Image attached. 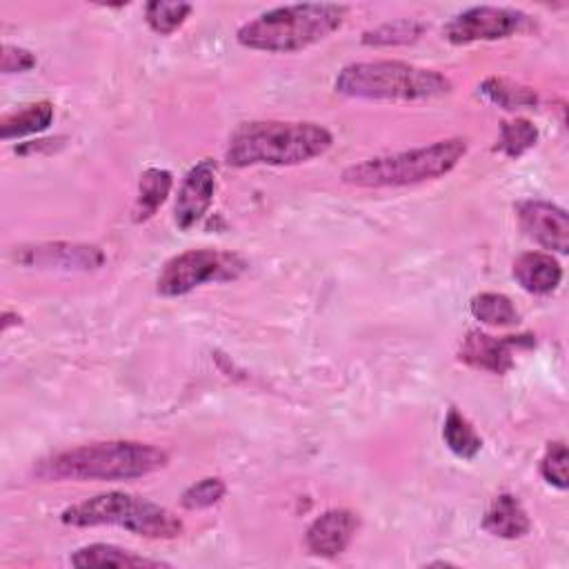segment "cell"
I'll use <instances>...</instances> for the list:
<instances>
[{
	"instance_id": "6da1fadb",
	"label": "cell",
	"mask_w": 569,
	"mask_h": 569,
	"mask_svg": "<svg viewBox=\"0 0 569 569\" xmlns=\"http://www.w3.org/2000/svg\"><path fill=\"white\" fill-rule=\"evenodd\" d=\"M333 136L318 122L251 120L229 136L224 160L229 167H291L329 151Z\"/></svg>"
},
{
	"instance_id": "7a4b0ae2",
	"label": "cell",
	"mask_w": 569,
	"mask_h": 569,
	"mask_svg": "<svg viewBox=\"0 0 569 569\" xmlns=\"http://www.w3.org/2000/svg\"><path fill=\"white\" fill-rule=\"evenodd\" d=\"M169 456L138 440H104L78 445L42 458L33 473L40 480H136L160 471Z\"/></svg>"
},
{
	"instance_id": "3957f363",
	"label": "cell",
	"mask_w": 569,
	"mask_h": 569,
	"mask_svg": "<svg viewBox=\"0 0 569 569\" xmlns=\"http://www.w3.org/2000/svg\"><path fill=\"white\" fill-rule=\"evenodd\" d=\"M347 16L349 7L338 2L284 4L267 9L253 20L244 22L236 38L247 49L293 53L329 38L345 24Z\"/></svg>"
},
{
	"instance_id": "277c9868",
	"label": "cell",
	"mask_w": 569,
	"mask_h": 569,
	"mask_svg": "<svg viewBox=\"0 0 569 569\" xmlns=\"http://www.w3.org/2000/svg\"><path fill=\"white\" fill-rule=\"evenodd\" d=\"M336 93L360 100L416 102L451 91V80L436 69L402 60H369L342 67L333 82Z\"/></svg>"
},
{
	"instance_id": "5b68a950",
	"label": "cell",
	"mask_w": 569,
	"mask_h": 569,
	"mask_svg": "<svg viewBox=\"0 0 569 569\" xmlns=\"http://www.w3.org/2000/svg\"><path fill=\"white\" fill-rule=\"evenodd\" d=\"M465 153V138H447L425 147L367 158L362 162L349 164L340 173V178L345 184L362 189L407 187L447 176L462 160Z\"/></svg>"
},
{
	"instance_id": "8992f818",
	"label": "cell",
	"mask_w": 569,
	"mask_h": 569,
	"mask_svg": "<svg viewBox=\"0 0 569 569\" xmlns=\"http://www.w3.org/2000/svg\"><path fill=\"white\" fill-rule=\"evenodd\" d=\"M60 520L69 527H122L136 536L171 540L182 533V520L169 509L127 491H104L67 507Z\"/></svg>"
},
{
	"instance_id": "52a82bcc",
	"label": "cell",
	"mask_w": 569,
	"mask_h": 569,
	"mask_svg": "<svg viewBox=\"0 0 569 569\" xmlns=\"http://www.w3.org/2000/svg\"><path fill=\"white\" fill-rule=\"evenodd\" d=\"M244 269L247 262L233 251L189 249L162 264L156 278V291L164 298H178L204 282L236 280Z\"/></svg>"
},
{
	"instance_id": "ba28073f",
	"label": "cell",
	"mask_w": 569,
	"mask_h": 569,
	"mask_svg": "<svg viewBox=\"0 0 569 569\" xmlns=\"http://www.w3.org/2000/svg\"><path fill=\"white\" fill-rule=\"evenodd\" d=\"M529 24V16L511 7L480 4L456 13L442 29L451 44H471L480 40H502Z\"/></svg>"
},
{
	"instance_id": "9c48e42d",
	"label": "cell",
	"mask_w": 569,
	"mask_h": 569,
	"mask_svg": "<svg viewBox=\"0 0 569 569\" xmlns=\"http://www.w3.org/2000/svg\"><path fill=\"white\" fill-rule=\"evenodd\" d=\"M13 260L24 267L62 269V271H91L100 269L107 260L104 251L96 244L78 242H40L16 247Z\"/></svg>"
},
{
	"instance_id": "30bf717a",
	"label": "cell",
	"mask_w": 569,
	"mask_h": 569,
	"mask_svg": "<svg viewBox=\"0 0 569 569\" xmlns=\"http://www.w3.org/2000/svg\"><path fill=\"white\" fill-rule=\"evenodd\" d=\"M536 340L529 333L522 336H489L480 329L467 331L458 349V360L489 373H507L513 367V351L533 347Z\"/></svg>"
},
{
	"instance_id": "8fae6325",
	"label": "cell",
	"mask_w": 569,
	"mask_h": 569,
	"mask_svg": "<svg viewBox=\"0 0 569 569\" xmlns=\"http://www.w3.org/2000/svg\"><path fill=\"white\" fill-rule=\"evenodd\" d=\"M518 224L527 238L558 253L569 249V218L558 204L545 200H522L516 204Z\"/></svg>"
},
{
	"instance_id": "7c38bea8",
	"label": "cell",
	"mask_w": 569,
	"mask_h": 569,
	"mask_svg": "<svg viewBox=\"0 0 569 569\" xmlns=\"http://www.w3.org/2000/svg\"><path fill=\"white\" fill-rule=\"evenodd\" d=\"M216 193V162L204 158L193 164L180 182L176 204H173V222L178 229L187 231L196 227L207 209L211 207Z\"/></svg>"
},
{
	"instance_id": "4fadbf2b",
	"label": "cell",
	"mask_w": 569,
	"mask_h": 569,
	"mask_svg": "<svg viewBox=\"0 0 569 569\" xmlns=\"http://www.w3.org/2000/svg\"><path fill=\"white\" fill-rule=\"evenodd\" d=\"M358 527H360V518L356 511L329 509L307 527L305 545L313 556L336 558L349 547Z\"/></svg>"
},
{
	"instance_id": "5bb4252c",
	"label": "cell",
	"mask_w": 569,
	"mask_h": 569,
	"mask_svg": "<svg viewBox=\"0 0 569 569\" xmlns=\"http://www.w3.org/2000/svg\"><path fill=\"white\" fill-rule=\"evenodd\" d=\"M516 282L533 293V296H547L558 289L562 280V267L560 262L545 251H525L513 260L511 269Z\"/></svg>"
},
{
	"instance_id": "9a60e30c",
	"label": "cell",
	"mask_w": 569,
	"mask_h": 569,
	"mask_svg": "<svg viewBox=\"0 0 569 569\" xmlns=\"http://www.w3.org/2000/svg\"><path fill=\"white\" fill-rule=\"evenodd\" d=\"M529 516L520 500L511 493H500L491 500L485 518H482V529L496 538L505 540H516L529 533Z\"/></svg>"
},
{
	"instance_id": "2e32d148",
	"label": "cell",
	"mask_w": 569,
	"mask_h": 569,
	"mask_svg": "<svg viewBox=\"0 0 569 569\" xmlns=\"http://www.w3.org/2000/svg\"><path fill=\"white\" fill-rule=\"evenodd\" d=\"M71 565L87 569V567H118V569H133V567H169V562L151 560L144 556H138L129 549L107 545V542H93L87 547H80L71 556Z\"/></svg>"
},
{
	"instance_id": "e0dca14e",
	"label": "cell",
	"mask_w": 569,
	"mask_h": 569,
	"mask_svg": "<svg viewBox=\"0 0 569 569\" xmlns=\"http://www.w3.org/2000/svg\"><path fill=\"white\" fill-rule=\"evenodd\" d=\"M171 187H173V176L167 169H158V167L144 169L138 180L133 220L136 222L149 220L160 209V204L167 200Z\"/></svg>"
},
{
	"instance_id": "ac0fdd59",
	"label": "cell",
	"mask_w": 569,
	"mask_h": 569,
	"mask_svg": "<svg viewBox=\"0 0 569 569\" xmlns=\"http://www.w3.org/2000/svg\"><path fill=\"white\" fill-rule=\"evenodd\" d=\"M53 122V104L49 100L31 102L18 111L4 113L0 118V138L2 140H13V138H24L31 133L44 131Z\"/></svg>"
},
{
	"instance_id": "d6986e66",
	"label": "cell",
	"mask_w": 569,
	"mask_h": 569,
	"mask_svg": "<svg viewBox=\"0 0 569 569\" xmlns=\"http://www.w3.org/2000/svg\"><path fill=\"white\" fill-rule=\"evenodd\" d=\"M478 93L500 107V109H507V111H516V109H531L538 104V96L533 89L520 84V82H513V80H507V78H498V76H491L487 80H482L478 84Z\"/></svg>"
},
{
	"instance_id": "ffe728a7",
	"label": "cell",
	"mask_w": 569,
	"mask_h": 569,
	"mask_svg": "<svg viewBox=\"0 0 569 569\" xmlns=\"http://www.w3.org/2000/svg\"><path fill=\"white\" fill-rule=\"evenodd\" d=\"M427 31V24L418 18H396L389 22H382L373 29H367L360 38L367 47H396V44H409L416 42Z\"/></svg>"
},
{
	"instance_id": "44dd1931",
	"label": "cell",
	"mask_w": 569,
	"mask_h": 569,
	"mask_svg": "<svg viewBox=\"0 0 569 569\" xmlns=\"http://www.w3.org/2000/svg\"><path fill=\"white\" fill-rule=\"evenodd\" d=\"M442 440L451 453L465 460L476 458V453L482 449V438L476 433L473 425L453 407L445 416Z\"/></svg>"
},
{
	"instance_id": "7402d4cb",
	"label": "cell",
	"mask_w": 569,
	"mask_h": 569,
	"mask_svg": "<svg viewBox=\"0 0 569 569\" xmlns=\"http://www.w3.org/2000/svg\"><path fill=\"white\" fill-rule=\"evenodd\" d=\"M469 311L476 320L489 327H511L520 320L511 298L496 291H482L471 298Z\"/></svg>"
},
{
	"instance_id": "603a6c76",
	"label": "cell",
	"mask_w": 569,
	"mask_h": 569,
	"mask_svg": "<svg viewBox=\"0 0 569 569\" xmlns=\"http://www.w3.org/2000/svg\"><path fill=\"white\" fill-rule=\"evenodd\" d=\"M538 142V129L527 118H513L500 122V133L496 142V151L507 158H520Z\"/></svg>"
},
{
	"instance_id": "cb8c5ba5",
	"label": "cell",
	"mask_w": 569,
	"mask_h": 569,
	"mask_svg": "<svg viewBox=\"0 0 569 569\" xmlns=\"http://www.w3.org/2000/svg\"><path fill=\"white\" fill-rule=\"evenodd\" d=\"M193 7L189 2H167V0H151L144 4V20L151 31L160 36L173 33L178 27L184 24Z\"/></svg>"
},
{
	"instance_id": "d4e9b609",
	"label": "cell",
	"mask_w": 569,
	"mask_h": 569,
	"mask_svg": "<svg viewBox=\"0 0 569 569\" xmlns=\"http://www.w3.org/2000/svg\"><path fill=\"white\" fill-rule=\"evenodd\" d=\"M227 493V485L222 482V478L218 476H207L193 485H189L182 496H180V505L189 511L196 509H207L218 505Z\"/></svg>"
},
{
	"instance_id": "484cf974",
	"label": "cell",
	"mask_w": 569,
	"mask_h": 569,
	"mask_svg": "<svg viewBox=\"0 0 569 569\" xmlns=\"http://www.w3.org/2000/svg\"><path fill=\"white\" fill-rule=\"evenodd\" d=\"M540 476L558 487V489H567V447L565 442L556 440L547 445V451L540 460Z\"/></svg>"
},
{
	"instance_id": "4316f807",
	"label": "cell",
	"mask_w": 569,
	"mask_h": 569,
	"mask_svg": "<svg viewBox=\"0 0 569 569\" xmlns=\"http://www.w3.org/2000/svg\"><path fill=\"white\" fill-rule=\"evenodd\" d=\"M36 56L29 49L16 47V44H4L2 56H0V71L2 73H22L36 67Z\"/></svg>"
},
{
	"instance_id": "83f0119b",
	"label": "cell",
	"mask_w": 569,
	"mask_h": 569,
	"mask_svg": "<svg viewBox=\"0 0 569 569\" xmlns=\"http://www.w3.org/2000/svg\"><path fill=\"white\" fill-rule=\"evenodd\" d=\"M11 325H20V316H18V313H11V311H4V313H2V322H0L2 331H7Z\"/></svg>"
}]
</instances>
